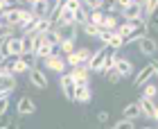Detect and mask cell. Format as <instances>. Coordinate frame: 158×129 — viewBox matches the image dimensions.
<instances>
[{"mask_svg":"<svg viewBox=\"0 0 158 129\" xmlns=\"http://www.w3.org/2000/svg\"><path fill=\"white\" fill-rule=\"evenodd\" d=\"M115 7L122 11L127 23H135L142 18V2H133V0H118Z\"/></svg>","mask_w":158,"mask_h":129,"instance_id":"obj_1","label":"cell"},{"mask_svg":"<svg viewBox=\"0 0 158 129\" xmlns=\"http://www.w3.org/2000/svg\"><path fill=\"white\" fill-rule=\"evenodd\" d=\"M16 86H18V82H16V75H11V70H9V61H0V93L9 95Z\"/></svg>","mask_w":158,"mask_h":129,"instance_id":"obj_2","label":"cell"},{"mask_svg":"<svg viewBox=\"0 0 158 129\" xmlns=\"http://www.w3.org/2000/svg\"><path fill=\"white\" fill-rule=\"evenodd\" d=\"M90 57H93V52H90L88 48H79V50H75L73 54L66 57V63H68L70 68H79V66H86V68H88Z\"/></svg>","mask_w":158,"mask_h":129,"instance_id":"obj_3","label":"cell"},{"mask_svg":"<svg viewBox=\"0 0 158 129\" xmlns=\"http://www.w3.org/2000/svg\"><path fill=\"white\" fill-rule=\"evenodd\" d=\"M109 45H99L95 52H93L90 61H88V70L90 73H102L104 70V61H106V54H109Z\"/></svg>","mask_w":158,"mask_h":129,"instance_id":"obj_4","label":"cell"},{"mask_svg":"<svg viewBox=\"0 0 158 129\" xmlns=\"http://www.w3.org/2000/svg\"><path fill=\"white\" fill-rule=\"evenodd\" d=\"M30 11L34 14V18L36 20H45L50 18V14H52V7L54 2H50V0H34V2H30Z\"/></svg>","mask_w":158,"mask_h":129,"instance_id":"obj_5","label":"cell"},{"mask_svg":"<svg viewBox=\"0 0 158 129\" xmlns=\"http://www.w3.org/2000/svg\"><path fill=\"white\" fill-rule=\"evenodd\" d=\"M59 88H61V93H63V97H66V100H70V102L75 100L77 84H75V80H73V75H70V73L59 75Z\"/></svg>","mask_w":158,"mask_h":129,"instance_id":"obj_6","label":"cell"},{"mask_svg":"<svg viewBox=\"0 0 158 129\" xmlns=\"http://www.w3.org/2000/svg\"><path fill=\"white\" fill-rule=\"evenodd\" d=\"M138 50H140V54H145V57H156L158 43H156V39L152 34H145V37L138 41Z\"/></svg>","mask_w":158,"mask_h":129,"instance_id":"obj_7","label":"cell"},{"mask_svg":"<svg viewBox=\"0 0 158 129\" xmlns=\"http://www.w3.org/2000/svg\"><path fill=\"white\" fill-rule=\"evenodd\" d=\"M43 66H45L48 70H52V73H59V75H63V73H66V66H68V63H66V57H61V54H52V57H50V59H45V61H43Z\"/></svg>","mask_w":158,"mask_h":129,"instance_id":"obj_8","label":"cell"},{"mask_svg":"<svg viewBox=\"0 0 158 129\" xmlns=\"http://www.w3.org/2000/svg\"><path fill=\"white\" fill-rule=\"evenodd\" d=\"M16 113L20 118H25V116H34L36 113V104H34V100H30L27 95H23L16 102Z\"/></svg>","mask_w":158,"mask_h":129,"instance_id":"obj_9","label":"cell"},{"mask_svg":"<svg viewBox=\"0 0 158 129\" xmlns=\"http://www.w3.org/2000/svg\"><path fill=\"white\" fill-rule=\"evenodd\" d=\"M152 77H154V66L147 63V66H142L138 70V75H135V80H133V88H142L145 84L152 82Z\"/></svg>","mask_w":158,"mask_h":129,"instance_id":"obj_10","label":"cell"},{"mask_svg":"<svg viewBox=\"0 0 158 129\" xmlns=\"http://www.w3.org/2000/svg\"><path fill=\"white\" fill-rule=\"evenodd\" d=\"M30 82H32V86H36V88H41V91L50 86L45 70H43V68H36V66H34V68L30 70Z\"/></svg>","mask_w":158,"mask_h":129,"instance_id":"obj_11","label":"cell"},{"mask_svg":"<svg viewBox=\"0 0 158 129\" xmlns=\"http://www.w3.org/2000/svg\"><path fill=\"white\" fill-rule=\"evenodd\" d=\"M0 20H2L5 27H16L18 30V25H20V9L18 7H11L9 11H5L2 16H0Z\"/></svg>","mask_w":158,"mask_h":129,"instance_id":"obj_12","label":"cell"},{"mask_svg":"<svg viewBox=\"0 0 158 129\" xmlns=\"http://www.w3.org/2000/svg\"><path fill=\"white\" fill-rule=\"evenodd\" d=\"M54 30H56V34H59V39L63 43V41H75L77 39L79 25L77 23H73V25H59V27H54Z\"/></svg>","mask_w":158,"mask_h":129,"instance_id":"obj_13","label":"cell"},{"mask_svg":"<svg viewBox=\"0 0 158 129\" xmlns=\"http://www.w3.org/2000/svg\"><path fill=\"white\" fill-rule=\"evenodd\" d=\"M115 70L120 77H131L133 75V63L129 57H118L115 59Z\"/></svg>","mask_w":158,"mask_h":129,"instance_id":"obj_14","label":"cell"},{"mask_svg":"<svg viewBox=\"0 0 158 129\" xmlns=\"http://www.w3.org/2000/svg\"><path fill=\"white\" fill-rule=\"evenodd\" d=\"M20 39H23V54H34L36 57V45H39V39H41L39 34H30V37H20Z\"/></svg>","mask_w":158,"mask_h":129,"instance_id":"obj_15","label":"cell"},{"mask_svg":"<svg viewBox=\"0 0 158 129\" xmlns=\"http://www.w3.org/2000/svg\"><path fill=\"white\" fill-rule=\"evenodd\" d=\"M54 45H50V43L45 41V39H39V45H36V59H43V61H45V59H50V57H52L54 54Z\"/></svg>","mask_w":158,"mask_h":129,"instance_id":"obj_16","label":"cell"},{"mask_svg":"<svg viewBox=\"0 0 158 129\" xmlns=\"http://www.w3.org/2000/svg\"><path fill=\"white\" fill-rule=\"evenodd\" d=\"M70 75H73V80H75L77 86H88V75H90V70L86 68V66L73 68V70H70Z\"/></svg>","mask_w":158,"mask_h":129,"instance_id":"obj_17","label":"cell"},{"mask_svg":"<svg viewBox=\"0 0 158 129\" xmlns=\"http://www.w3.org/2000/svg\"><path fill=\"white\" fill-rule=\"evenodd\" d=\"M90 100H93V91H90V86H77V88H75V100H73V102L88 104Z\"/></svg>","mask_w":158,"mask_h":129,"instance_id":"obj_18","label":"cell"},{"mask_svg":"<svg viewBox=\"0 0 158 129\" xmlns=\"http://www.w3.org/2000/svg\"><path fill=\"white\" fill-rule=\"evenodd\" d=\"M9 70H11V75H30L32 66H30L25 59H14V61L9 63Z\"/></svg>","mask_w":158,"mask_h":129,"instance_id":"obj_19","label":"cell"},{"mask_svg":"<svg viewBox=\"0 0 158 129\" xmlns=\"http://www.w3.org/2000/svg\"><path fill=\"white\" fill-rule=\"evenodd\" d=\"M138 106H140V113H142L145 118L154 120V111H156V104L152 102V100H145V97H140V100H138Z\"/></svg>","mask_w":158,"mask_h":129,"instance_id":"obj_20","label":"cell"},{"mask_svg":"<svg viewBox=\"0 0 158 129\" xmlns=\"http://www.w3.org/2000/svg\"><path fill=\"white\" fill-rule=\"evenodd\" d=\"M9 54L11 59H20V54H23V39L20 37L9 39Z\"/></svg>","mask_w":158,"mask_h":129,"instance_id":"obj_21","label":"cell"},{"mask_svg":"<svg viewBox=\"0 0 158 129\" xmlns=\"http://www.w3.org/2000/svg\"><path fill=\"white\" fill-rule=\"evenodd\" d=\"M122 113H124V118H127V120H133V123H135V120H138V118L142 116V113H140V106H138V102L127 104L124 109H122Z\"/></svg>","mask_w":158,"mask_h":129,"instance_id":"obj_22","label":"cell"},{"mask_svg":"<svg viewBox=\"0 0 158 129\" xmlns=\"http://www.w3.org/2000/svg\"><path fill=\"white\" fill-rule=\"evenodd\" d=\"M156 11H158V0H145L142 2V18L145 20H149Z\"/></svg>","mask_w":158,"mask_h":129,"instance_id":"obj_23","label":"cell"},{"mask_svg":"<svg viewBox=\"0 0 158 129\" xmlns=\"http://www.w3.org/2000/svg\"><path fill=\"white\" fill-rule=\"evenodd\" d=\"M88 20H90V11L81 5V7L75 11V23H77L79 27H84V25H88Z\"/></svg>","mask_w":158,"mask_h":129,"instance_id":"obj_24","label":"cell"},{"mask_svg":"<svg viewBox=\"0 0 158 129\" xmlns=\"http://www.w3.org/2000/svg\"><path fill=\"white\" fill-rule=\"evenodd\" d=\"M118 16L115 14H106L104 16V23H102V27H99V30H106V32H115L118 30Z\"/></svg>","mask_w":158,"mask_h":129,"instance_id":"obj_25","label":"cell"},{"mask_svg":"<svg viewBox=\"0 0 158 129\" xmlns=\"http://www.w3.org/2000/svg\"><path fill=\"white\" fill-rule=\"evenodd\" d=\"M142 97H145V100H152V102H154V100L158 97V84H156V82L145 84V86H142Z\"/></svg>","mask_w":158,"mask_h":129,"instance_id":"obj_26","label":"cell"},{"mask_svg":"<svg viewBox=\"0 0 158 129\" xmlns=\"http://www.w3.org/2000/svg\"><path fill=\"white\" fill-rule=\"evenodd\" d=\"M75 23V11H70L66 2H63V9H61V20H59V25H73ZM56 25V27H59Z\"/></svg>","mask_w":158,"mask_h":129,"instance_id":"obj_27","label":"cell"},{"mask_svg":"<svg viewBox=\"0 0 158 129\" xmlns=\"http://www.w3.org/2000/svg\"><path fill=\"white\" fill-rule=\"evenodd\" d=\"M61 9H63V2H54V7H52V14H50V23H52L54 27L59 25V20H61Z\"/></svg>","mask_w":158,"mask_h":129,"instance_id":"obj_28","label":"cell"},{"mask_svg":"<svg viewBox=\"0 0 158 129\" xmlns=\"http://www.w3.org/2000/svg\"><path fill=\"white\" fill-rule=\"evenodd\" d=\"M124 45H127V43H124V39H122V37H120L118 32L113 34V39L109 41V48H111V50H115V52H118V50H122Z\"/></svg>","mask_w":158,"mask_h":129,"instance_id":"obj_29","label":"cell"},{"mask_svg":"<svg viewBox=\"0 0 158 129\" xmlns=\"http://www.w3.org/2000/svg\"><path fill=\"white\" fill-rule=\"evenodd\" d=\"M75 50H77V48H75V41H63V43H61V45H59V52H61L63 57H68V54H73V52H75Z\"/></svg>","mask_w":158,"mask_h":129,"instance_id":"obj_30","label":"cell"},{"mask_svg":"<svg viewBox=\"0 0 158 129\" xmlns=\"http://www.w3.org/2000/svg\"><path fill=\"white\" fill-rule=\"evenodd\" d=\"M43 39H45L50 45H54V48H59V45H61V39H59V34H56V30H50Z\"/></svg>","mask_w":158,"mask_h":129,"instance_id":"obj_31","label":"cell"},{"mask_svg":"<svg viewBox=\"0 0 158 129\" xmlns=\"http://www.w3.org/2000/svg\"><path fill=\"white\" fill-rule=\"evenodd\" d=\"M104 16H106L104 11H90V20H88V23H93L95 27H102V23H104Z\"/></svg>","mask_w":158,"mask_h":129,"instance_id":"obj_32","label":"cell"},{"mask_svg":"<svg viewBox=\"0 0 158 129\" xmlns=\"http://www.w3.org/2000/svg\"><path fill=\"white\" fill-rule=\"evenodd\" d=\"M9 106H11V97L9 95H0V116H7Z\"/></svg>","mask_w":158,"mask_h":129,"instance_id":"obj_33","label":"cell"},{"mask_svg":"<svg viewBox=\"0 0 158 129\" xmlns=\"http://www.w3.org/2000/svg\"><path fill=\"white\" fill-rule=\"evenodd\" d=\"M81 30H84V34H86V37H90V39H97V37H99V27H95L93 23H88V25H84Z\"/></svg>","mask_w":158,"mask_h":129,"instance_id":"obj_34","label":"cell"},{"mask_svg":"<svg viewBox=\"0 0 158 129\" xmlns=\"http://www.w3.org/2000/svg\"><path fill=\"white\" fill-rule=\"evenodd\" d=\"M111 129H135V123H133V120H127V118H122V120H118V123L113 125Z\"/></svg>","mask_w":158,"mask_h":129,"instance_id":"obj_35","label":"cell"},{"mask_svg":"<svg viewBox=\"0 0 158 129\" xmlns=\"http://www.w3.org/2000/svg\"><path fill=\"white\" fill-rule=\"evenodd\" d=\"M14 120L16 118H11V116H0V129H9L14 125Z\"/></svg>","mask_w":158,"mask_h":129,"instance_id":"obj_36","label":"cell"},{"mask_svg":"<svg viewBox=\"0 0 158 129\" xmlns=\"http://www.w3.org/2000/svg\"><path fill=\"white\" fill-rule=\"evenodd\" d=\"M147 30H154V32H158V11H156L154 16L147 20Z\"/></svg>","mask_w":158,"mask_h":129,"instance_id":"obj_37","label":"cell"},{"mask_svg":"<svg viewBox=\"0 0 158 129\" xmlns=\"http://www.w3.org/2000/svg\"><path fill=\"white\" fill-rule=\"evenodd\" d=\"M106 80H109L111 84H118V82L122 80V77L118 75V70H115V68H113V70H111V73H106Z\"/></svg>","mask_w":158,"mask_h":129,"instance_id":"obj_38","label":"cell"},{"mask_svg":"<svg viewBox=\"0 0 158 129\" xmlns=\"http://www.w3.org/2000/svg\"><path fill=\"white\" fill-rule=\"evenodd\" d=\"M11 5H14V2H9V0H0V16H2L5 11H9Z\"/></svg>","mask_w":158,"mask_h":129,"instance_id":"obj_39","label":"cell"},{"mask_svg":"<svg viewBox=\"0 0 158 129\" xmlns=\"http://www.w3.org/2000/svg\"><path fill=\"white\" fill-rule=\"evenodd\" d=\"M97 123H99V125H106V123H109V111H99V113H97Z\"/></svg>","mask_w":158,"mask_h":129,"instance_id":"obj_40","label":"cell"},{"mask_svg":"<svg viewBox=\"0 0 158 129\" xmlns=\"http://www.w3.org/2000/svg\"><path fill=\"white\" fill-rule=\"evenodd\" d=\"M66 7H68L70 11H77L79 7H81V2H79V0H68V2H66Z\"/></svg>","mask_w":158,"mask_h":129,"instance_id":"obj_41","label":"cell"},{"mask_svg":"<svg viewBox=\"0 0 158 129\" xmlns=\"http://www.w3.org/2000/svg\"><path fill=\"white\" fill-rule=\"evenodd\" d=\"M154 120L158 123V104H156V111H154Z\"/></svg>","mask_w":158,"mask_h":129,"instance_id":"obj_42","label":"cell"},{"mask_svg":"<svg viewBox=\"0 0 158 129\" xmlns=\"http://www.w3.org/2000/svg\"><path fill=\"white\" fill-rule=\"evenodd\" d=\"M142 129H156V127H142Z\"/></svg>","mask_w":158,"mask_h":129,"instance_id":"obj_43","label":"cell"},{"mask_svg":"<svg viewBox=\"0 0 158 129\" xmlns=\"http://www.w3.org/2000/svg\"><path fill=\"white\" fill-rule=\"evenodd\" d=\"M156 129H158V125H156Z\"/></svg>","mask_w":158,"mask_h":129,"instance_id":"obj_44","label":"cell"}]
</instances>
